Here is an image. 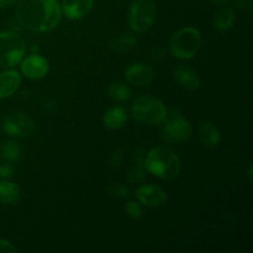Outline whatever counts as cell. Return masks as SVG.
<instances>
[{"label": "cell", "instance_id": "1", "mask_svg": "<svg viewBox=\"0 0 253 253\" xmlns=\"http://www.w3.org/2000/svg\"><path fill=\"white\" fill-rule=\"evenodd\" d=\"M62 9L57 0H21L16 19L22 27L32 32H47L61 21Z\"/></svg>", "mask_w": 253, "mask_h": 253}, {"label": "cell", "instance_id": "2", "mask_svg": "<svg viewBox=\"0 0 253 253\" xmlns=\"http://www.w3.org/2000/svg\"><path fill=\"white\" fill-rule=\"evenodd\" d=\"M145 167L150 173L165 180H172L179 175L180 160L177 153L167 146H158L148 152Z\"/></svg>", "mask_w": 253, "mask_h": 253}, {"label": "cell", "instance_id": "3", "mask_svg": "<svg viewBox=\"0 0 253 253\" xmlns=\"http://www.w3.org/2000/svg\"><path fill=\"white\" fill-rule=\"evenodd\" d=\"M200 47H202V36L194 27H184L178 30L169 41L170 53L179 59L194 58Z\"/></svg>", "mask_w": 253, "mask_h": 253}, {"label": "cell", "instance_id": "4", "mask_svg": "<svg viewBox=\"0 0 253 253\" xmlns=\"http://www.w3.org/2000/svg\"><path fill=\"white\" fill-rule=\"evenodd\" d=\"M131 115L146 125H157L167 119V109L160 99L145 95L136 99L131 106Z\"/></svg>", "mask_w": 253, "mask_h": 253}, {"label": "cell", "instance_id": "5", "mask_svg": "<svg viewBox=\"0 0 253 253\" xmlns=\"http://www.w3.org/2000/svg\"><path fill=\"white\" fill-rule=\"evenodd\" d=\"M26 46L21 37L11 31L0 32V66L12 68L22 61Z\"/></svg>", "mask_w": 253, "mask_h": 253}, {"label": "cell", "instance_id": "6", "mask_svg": "<svg viewBox=\"0 0 253 253\" xmlns=\"http://www.w3.org/2000/svg\"><path fill=\"white\" fill-rule=\"evenodd\" d=\"M156 17L155 0H133L128 10V25L138 34L151 29Z\"/></svg>", "mask_w": 253, "mask_h": 253}, {"label": "cell", "instance_id": "7", "mask_svg": "<svg viewBox=\"0 0 253 253\" xmlns=\"http://www.w3.org/2000/svg\"><path fill=\"white\" fill-rule=\"evenodd\" d=\"M193 135V126L182 118H172L165 124L161 131V138L166 143L178 145L189 140Z\"/></svg>", "mask_w": 253, "mask_h": 253}, {"label": "cell", "instance_id": "8", "mask_svg": "<svg viewBox=\"0 0 253 253\" xmlns=\"http://www.w3.org/2000/svg\"><path fill=\"white\" fill-rule=\"evenodd\" d=\"M4 131L12 137H29L35 132V123L24 113H12L4 120Z\"/></svg>", "mask_w": 253, "mask_h": 253}, {"label": "cell", "instance_id": "9", "mask_svg": "<svg viewBox=\"0 0 253 253\" xmlns=\"http://www.w3.org/2000/svg\"><path fill=\"white\" fill-rule=\"evenodd\" d=\"M136 197L141 204L148 208L162 207L167 202V193L155 184L141 185L136 190Z\"/></svg>", "mask_w": 253, "mask_h": 253}, {"label": "cell", "instance_id": "10", "mask_svg": "<svg viewBox=\"0 0 253 253\" xmlns=\"http://www.w3.org/2000/svg\"><path fill=\"white\" fill-rule=\"evenodd\" d=\"M20 63H21L20 68H21L22 74L30 79L43 78L49 71L48 61L40 54H31L22 59Z\"/></svg>", "mask_w": 253, "mask_h": 253}, {"label": "cell", "instance_id": "11", "mask_svg": "<svg viewBox=\"0 0 253 253\" xmlns=\"http://www.w3.org/2000/svg\"><path fill=\"white\" fill-rule=\"evenodd\" d=\"M125 77L127 82L136 86L148 85L155 78L153 69L150 66L143 63L131 64L125 72Z\"/></svg>", "mask_w": 253, "mask_h": 253}, {"label": "cell", "instance_id": "12", "mask_svg": "<svg viewBox=\"0 0 253 253\" xmlns=\"http://www.w3.org/2000/svg\"><path fill=\"white\" fill-rule=\"evenodd\" d=\"M94 5V0H62L61 9L71 20H79L89 14Z\"/></svg>", "mask_w": 253, "mask_h": 253}, {"label": "cell", "instance_id": "13", "mask_svg": "<svg viewBox=\"0 0 253 253\" xmlns=\"http://www.w3.org/2000/svg\"><path fill=\"white\" fill-rule=\"evenodd\" d=\"M198 138L207 147L215 148L221 142V133L214 124L203 121L198 126Z\"/></svg>", "mask_w": 253, "mask_h": 253}, {"label": "cell", "instance_id": "14", "mask_svg": "<svg viewBox=\"0 0 253 253\" xmlns=\"http://www.w3.org/2000/svg\"><path fill=\"white\" fill-rule=\"evenodd\" d=\"M21 83V77L19 72L10 69L0 73V99L11 96L19 89Z\"/></svg>", "mask_w": 253, "mask_h": 253}, {"label": "cell", "instance_id": "15", "mask_svg": "<svg viewBox=\"0 0 253 253\" xmlns=\"http://www.w3.org/2000/svg\"><path fill=\"white\" fill-rule=\"evenodd\" d=\"M174 78L185 90L195 91L200 86V79L198 74L184 66H178L174 69Z\"/></svg>", "mask_w": 253, "mask_h": 253}, {"label": "cell", "instance_id": "16", "mask_svg": "<svg viewBox=\"0 0 253 253\" xmlns=\"http://www.w3.org/2000/svg\"><path fill=\"white\" fill-rule=\"evenodd\" d=\"M127 120V114L123 106H113L104 114L103 123L109 130H118L123 127Z\"/></svg>", "mask_w": 253, "mask_h": 253}, {"label": "cell", "instance_id": "17", "mask_svg": "<svg viewBox=\"0 0 253 253\" xmlns=\"http://www.w3.org/2000/svg\"><path fill=\"white\" fill-rule=\"evenodd\" d=\"M137 43V39L132 34H121L114 37L109 43V48L116 53H127L132 51Z\"/></svg>", "mask_w": 253, "mask_h": 253}, {"label": "cell", "instance_id": "18", "mask_svg": "<svg viewBox=\"0 0 253 253\" xmlns=\"http://www.w3.org/2000/svg\"><path fill=\"white\" fill-rule=\"evenodd\" d=\"M21 198V189L12 182H0V203L5 205H12Z\"/></svg>", "mask_w": 253, "mask_h": 253}, {"label": "cell", "instance_id": "19", "mask_svg": "<svg viewBox=\"0 0 253 253\" xmlns=\"http://www.w3.org/2000/svg\"><path fill=\"white\" fill-rule=\"evenodd\" d=\"M236 20L235 11L230 7H222L214 15V26L219 31H227L231 29Z\"/></svg>", "mask_w": 253, "mask_h": 253}, {"label": "cell", "instance_id": "20", "mask_svg": "<svg viewBox=\"0 0 253 253\" xmlns=\"http://www.w3.org/2000/svg\"><path fill=\"white\" fill-rule=\"evenodd\" d=\"M108 93L111 100L118 101V103H125L132 95V91H131L130 86L126 85L125 83H121V82H114V83H111L109 85Z\"/></svg>", "mask_w": 253, "mask_h": 253}, {"label": "cell", "instance_id": "21", "mask_svg": "<svg viewBox=\"0 0 253 253\" xmlns=\"http://www.w3.org/2000/svg\"><path fill=\"white\" fill-rule=\"evenodd\" d=\"M22 156V150L19 143L14 141H7L0 148V157L2 158L4 162L16 163L19 162Z\"/></svg>", "mask_w": 253, "mask_h": 253}, {"label": "cell", "instance_id": "22", "mask_svg": "<svg viewBox=\"0 0 253 253\" xmlns=\"http://www.w3.org/2000/svg\"><path fill=\"white\" fill-rule=\"evenodd\" d=\"M108 193L111 195V197L123 199V198H127L128 195H130L131 190L130 188L121 184V183H115V184H111L110 187L108 188Z\"/></svg>", "mask_w": 253, "mask_h": 253}, {"label": "cell", "instance_id": "23", "mask_svg": "<svg viewBox=\"0 0 253 253\" xmlns=\"http://www.w3.org/2000/svg\"><path fill=\"white\" fill-rule=\"evenodd\" d=\"M125 211L131 219L138 220L142 217V209L141 205L136 202H127L125 205Z\"/></svg>", "mask_w": 253, "mask_h": 253}, {"label": "cell", "instance_id": "24", "mask_svg": "<svg viewBox=\"0 0 253 253\" xmlns=\"http://www.w3.org/2000/svg\"><path fill=\"white\" fill-rule=\"evenodd\" d=\"M146 174H145V170L141 166H136V167L131 168L130 172L127 174V180L130 183H142L145 180Z\"/></svg>", "mask_w": 253, "mask_h": 253}, {"label": "cell", "instance_id": "25", "mask_svg": "<svg viewBox=\"0 0 253 253\" xmlns=\"http://www.w3.org/2000/svg\"><path fill=\"white\" fill-rule=\"evenodd\" d=\"M15 173V166L14 163L10 162H4L2 165H0V178L1 179H9L14 175Z\"/></svg>", "mask_w": 253, "mask_h": 253}, {"label": "cell", "instance_id": "26", "mask_svg": "<svg viewBox=\"0 0 253 253\" xmlns=\"http://www.w3.org/2000/svg\"><path fill=\"white\" fill-rule=\"evenodd\" d=\"M236 9L244 14H251L253 10V0H237Z\"/></svg>", "mask_w": 253, "mask_h": 253}, {"label": "cell", "instance_id": "27", "mask_svg": "<svg viewBox=\"0 0 253 253\" xmlns=\"http://www.w3.org/2000/svg\"><path fill=\"white\" fill-rule=\"evenodd\" d=\"M16 249L6 240L0 239V253H15Z\"/></svg>", "mask_w": 253, "mask_h": 253}, {"label": "cell", "instance_id": "28", "mask_svg": "<svg viewBox=\"0 0 253 253\" xmlns=\"http://www.w3.org/2000/svg\"><path fill=\"white\" fill-rule=\"evenodd\" d=\"M151 57L156 61H162V59L166 58V52L162 48H155L152 51V56Z\"/></svg>", "mask_w": 253, "mask_h": 253}, {"label": "cell", "instance_id": "29", "mask_svg": "<svg viewBox=\"0 0 253 253\" xmlns=\"http://www.w3.org/2000/svg\"><path fill=\"white\" fill-rule=\"evenodd\" d=\"M17 1L19 0H0V7L1 9H6V7H10L16 4Z\"/></svg>", "mask_w": 253, "mask_h": 253}, {"label": "cell", "instance_id": "30", "mask_svg": "<svg viewBox=\"0 0 253 253\" xmlns=\"http://www.w3.org/2000/svg\"><path fill=\"white\" fill-rule=\"evenodd\" d=\"M211 1L216 5H226V4H229L231 0H211Z\"/></svg>", "mask_w": 253, "mask_h": 253}, {"label": "cell", "instance_id": "31", "mask_svg": "<svg viewBox=\"0 0 253 253\" xmlns=\"http://www.w3.org/2000/svg\"><path fill=\"white\" fill-rule=\"evenodd\" d=\"M249 177H250V180L252 182V166H250V169H249Z\"/></svg>", "mask_w": 253, "mask_h": 253}]
</instances>
